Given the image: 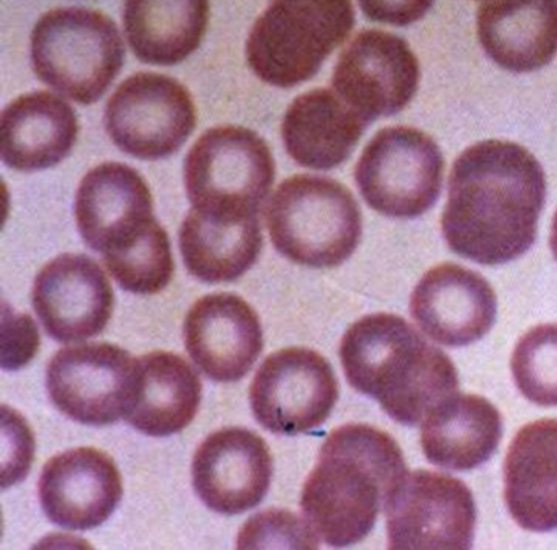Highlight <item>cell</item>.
<instances>
[{"instance_id":"1","label":"cell","mask_w":557,"mask_h":550,"mask_svg":"<svg viewBox=\"0 0 557 550\" xmlns=\"http://www.w3.org/2000/svg\"><path fill=\"white\" fill-rule=\"evenodd\" d=\"M546 174L528 148L490 139L466 148L451 168L443 235L456 255L502 265L533 247Z\"/></svg>"},{"instance_id":"2","label":"cell","mask_w":557,"mask_h":550,"mask_svg":"<svg viewBox=\"0 0 557 550\" xmlns=\"http://www.w3.org/2000/svg\"><path fill=\"white\" fill-rule=\"evenodd\" d=\"M406 474L404 454L388 433L362 424L342 426L326 438L304 485V517L327 546H354L371 534Z\"/></svg>"},{"instance_id":"3","label":"cell","mask_w":557,"mask_h":550,"mask_svg":"<svg viewBox=\"0 0 557 550\" xmlns=\"http://www.w3.org/2000/svg\"><path fill=\"white\" fill-rule=\"evenodd\" d=\"M349 386L379 401L397 423L417 426L458 392L455 364L404 317L375 314L349 327L341 342Z\"/></svg>"},{"instance_id":"4","label":"cell","mask_w":557,"mask_h":550,"mask_svg":"<svg viewBox=\"0 0 557 550\" xmlns=\"http://www.w3.org/2000/svg\"><path fill=\"white\" fill-rule=\"evenodd\" d=\"M275 249L314 269L339 267L358 249L362 217L358 200L333 179L296 174L277 186L265 209Z\"/></svg>"},{"instance_id":"5","label":"cell","mask_w":557,"mask_h":550,"mask_svg":"<svg viewBox=\"0 0 557 550\" xmlns=\"http://www.w3.org/2000/svg\"><path fill=\"white\" fill-rule=\"evenodd\" d=\"M355 27L351 0H271L246 41L259 80L293 88L312 80Z\"/></svg>"},{"instance_id":"6","label":"cell","mask_w":557,"mask_h":550,"mask_svg":"<svg viewBox=\"0 0 557 550\" xmlns=\"http://www.w3.org/2000/svg\"><path fill=\"white\" fill-rule=\"evenodd\" d=\"M30 61L47 86L92 106L120 74L125 45L116 24L102 12L61 8L37 22L30 36Z\"/></svg>"},{"instance_id":"7","label":"cell","mask_w":557,"mask_h":550,"mask_svg":"<svg viewBox=\"0 0 557 550\" xmlns=\"http://www.w3.org/2000/svg\"><path fill=\"white\" fill-rule=\"evenodd\" d=\"M184 179L193 209L242 222L261 211L275 181V160L250 129L213 127L187 152Z\"/></svg>"},{"instance_id":"8","label":"cell","mask_w":557,"mask_h":550,"mask_svg":"<svg viewBox=\"0 0 557 550\" xmlns=\"http://www.w3.org/2000/svg\"><path fill=\"white\" fill-rule=\"evenodd\" d=\"M445 161L435 139L408 126L382 129L355 168L361 197L388 218L423 216L442 194Z\"/></svg>"},{"instance_id":"9","label":"cell","mask_w":557,"mask_h":550,"mask_svg":"<svg viewBox=\"0 0 557 550\" xmlns=\"http://www.w3.org/2000/svg\"><path fill=\"white\" fill-rule=\"evenodd\" d=\"M103 125L121 151L144 160L171 157L197 125V109L183 84L171 76L139 73L114 90Z\"/></svg>"},{"instance_id":"10","label":"cell","mask_w":557,"mask_h":550,"mask_svg":"<svg viewBox=\"0 0 557 550\" xmlns=\"http://www.w3.org/2000/svg\"><path fill=\"white\" fill-rule=\"evenodd\" d=\"M384 511L391 549L466 550L474 542V497L458 478L430 470L407 472L387 497Z\"/></svg>"},{"instance_id":"11","label":"cell","mask_w":557,"mask_h":550,"mask_svg":"<svg viewBox=\"0 0 557 550\" xmlns=\"http://www.w3.org/2000/svg\"><path fill=\"white\" fill-rule=\"evenodd\" d=\"M249 398L252 414L265 430L297 436L325 423L339 399V386L321 354L289 347L265 358Z\"/></svg>"},{"instance_id":"12","label":"cell","mask_w":557,"mask_h":550,"mask_svg":"<svg viewBox=\"0 0 557 550\" xmlns=\"http://www.w3.org/2000/svg\"><path fill=\"white\" fill-rule=\"evenodd\" d=\"M136 365L132 354L103 342L63 347L47 370L51 403L76 423L112 425L132 404Z\"/></svg>"},{"instance_id":"13","label":"cell","mask_w":557,"mask_h":550,"mask_svg":"<svg viewBox=\"0 0 557 550\" xmlns=\"http://www.w3.org/2000/svg\"><path fill=\"white\" fill-rule=\"evenodd\" d=\"M420 64L404 38L367 29L342 51L333 88L347 106L372 124L404 110L417 95Z\"/></svg>"},{"instance_id":"14","label":"cell","mask_w":557,"mask_h":550,"mask_svg":"<svg viewBox=\"0 0 557 550\" xmlns=\"http://www.w3.org/2000/svg\"><path fill=\"white\" fill-rule=\"evenodd\" d=\"M32 304L45 332L70 344L103 332L113 314L114 293L94 258L66 254L37 274Z\"/></svg>"},{"instance_id":"15","label":"cell","mask_w":557,"mask_h":550,"mask_svg":"<svg viewBox=\"0 0 557 550\" xmlns=\"http://www.w3.org/2000/svg\"><path fill=\"white\" fill-rule=\"evenodd\" d=\"M272 457L256 432L231 427L211 433L193 459V487L207 508L223 515L255 509L270 489Z\"/></svg>"},{"instance_id":"16","label":"cell","mask_w":557,"mask_h":550,"mask_svg":"<svg viewBox=\"0 0 557 550\" xmlns=\"http://www.w3.org/2000/svg\"><path fill=\"white\" fill-rule=\"evenodd\" d=\"M74 210L83 241L101 255L128 248L157 220L146 181L134 168L113 161L84 176Z\"/></svg>"},{"instance_id":"17","label":"cell","mask_w":557,"mask_h":550,"mask_svg":"<svg viewBox=\"0 0 557 550\" xmlns=\"http://www.w3.org/2000/svg\"><path fill=\"white\" fill-rule=\"evenodd\" d=\"M410 313L431 340L462 347L482 340L494 327L497 297L476 271L443 264L419 281L411 295Z\"/></svg>"},{"instance_id":"18","label":"cell","mask_w":557,"mask_h":550,"mask_svg":"<svg viewBox=\"0 0 557 550\" xmlns=\"http://www.w3.org/2000/svg\"><path fill=\"white\" fill-rule=\"evenodd\" d=\"M187 353L207 378L242 380L263 351L261 321L243 297L219 293L193 304L184 323Z\"/></svg>"},{"instance_id":"19","label":"cell","mask_w":557,"mask_h":550,"mask_svg":"<svg viewBox=\"0 0 557 550\" xmlns=\"http://www.w3.org/2000/svg\"><path fill=\"white\" fill-rule=\"evenodd\" d=\"M122 496V478L113 459L90 448L50 459L38 481L45 515L67 529L101 526L114 513Z\"/></svg>"},{"instance_id":"20","label":"cell","mask_w":557,"mask_h":550,"mask_svg":"<svg viewBox=\"0 0 557 550\" xmlns=\"http://www.w3.org/2000/svg\"><path fill=\"white\" fill-rule=\"evenodd\" d=\"M505 502L518 526L557 529V419L523 426L504 463Z\"/></svg>"},{"instance_id":"21","label":"cell","mask_w":557,"mask_h":550,"mask_svg":"<svg viewBox=\"0 0 557 550\" xmlns=\"http://www.w3.org/2000/svg\"><path fill=\"white\" fill-rule=\"evenodd\" d=\"M79 122L67 101L36 90L9 103L0 122V154L5 166L36 172L60 164L76 144Z\"/></svg>"},{"instance_id":"22","label":"cell","mask_w":557,"mask_h":550,"mask_svg":"<svg viewBox=\"0 0 557 550\" xmlns=\"http://www.w3.org/2000/svg\"><path fill=\"white\" fill-rule=\"evenodd\" d=\"M478 37L497 66L534 73L557 54V0H484Z\"/></svg>"},{"instance_id":"23","label":"cell","mask_w":557,"mask_h":550,"mask_svg":"<svg viewBox=\"0 0 557 550\" xmlns=\"http://www.w3.org/2000/svg\"><path fill=\"white\" fill-rule=\"evenodd\" d=\"M368 125L334 89L317 88L290 103L283 119L282 138L297 164L329 171L351 157Z\"/></svg>"},{"instance_id":"24","label":"cell","mask_w":557,"mask_h":550,"mask_svg":"<svg viewBox=\"0 0 557 550\" xmlns=\"http://www.w3.org/2000/svg\"><path fill=\"white\" fill-rule=\"evenodd\" d=\"M502 438V414L488 400L456 393L424 418L420 442L430 463L463 472L487 463Z\"/></svg>"},{"instance_id":"25","label":"cell","mask_w":557,"mask_h":550,"mask_svg":"<svg viewBox=\"0 0 557 550\" xmlns=\"http://www.w3.org/2000/svg\"><path fill=\"white\" fill-rule=\"evenodd\" d=\"M202 383L189 362L170 352L138 359L135 392L125 419L150 437H170L196 418Z\"/></svg>"},{"instance_id":"26","label":"cell","mask_w":557,"mask_h":550,"mask_svg":"<svg viewBox=\"0 0 557 550\" xmlns=\"http://www.w3.org/2000/svg\"><path fill=\"white\" fill-rule=\"evenodd\" d=\"M210 0H125L123 29L140 62L173 66L202 42Z\"/></svg>"},{"instance_id":"27","label":"cell","mask_w":557,"mask_h":550,"mask_svg":"<svg viewBox=\"0 0 557 550\" xmlns=\"http://www.w3.org/2000/svg\"><path fill=\"white\" fill-rule=\"evenodd\" d=\"M263 235L259 218L230 222L187 213L180 229V249L189 273L206 283H228L252 268L261 255Z\"/></svg>"},{"instance_id":"28","label":"cell","mask_w":557,"mask_h":550,"mask_svg":"<svg viewBox=\"0 0 557 550\" xmlns=\"http://www.w3.org/2000/svg\"><path fill=\"white\" fill-rule=\"evenodd\" d=\"M109 273L128 293L153 295L171 283L174 261L170 236L158 219L128 248L102 255Z\"/></svg>"},{"instance_id":"29","label":"cell","mask_w":557,"mask_h":550,"mask_svg":"<svg viewBox=\"0 0 557 550\" xmlns=\"http://www.w3.org/2000/svg\"><path fill=\"white\" fill-rule=\"evenodd\" d=\"M510 366L524 398L540 406H557V323H543L522 335Z\"/></svg>"},{"instance_id":"30","label":"cell","mask_w":557,"mask_h":550,"mask_svg":"<svg viewBox=\"0 0 557 550\" xmlns=\"http://www.w3.org/2000/svg\"><path fill=\"white\" fill-rule=\"evenodd\" d=\"M360 9L373 22L407 27L426 15L436 0H358Z\"/></svg>"},{"instance_id":"31","label":"cell","mask_w":557,"mask_h":550,"mask_svg":"<svg viewBox=\"0 0 557 550\" xmlns=\"http://www.w3.org/2000/svg\"><path fill=\"white\" fill-rule=\"evenodd\" d=\"M549 244H550V250H553V254L557 260V210L555 212L554 220H553V229H550Z\"/></svg>"}]
</instances>
